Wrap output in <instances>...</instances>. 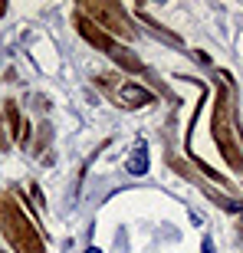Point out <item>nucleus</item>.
Wrapping results in <instances>:
<instances>
[{
  "instance_id": "obj_11",
  "label": "nucleus",
  "mask_w": 243,
  "mask_h": 253,
  "mask_svg": "<svg viewBox=\"0 0 243 253\" xmlns=\"http://www.w3.org/2000/svg\"><path fill=\"white\" fill-rule=\"evenodd\" d=\"M49 141H53V128H49L46 122L37 125V145H33V155H43V148H46Z\"/></svg>"
},
{
  "instance_id": "obj_13",
  "label": "nucleus",
  "mask_w": 243,
  "mask_h": 253,
  "mask_svg": "<svg viewBox=\"0 0 243 253\" xmlns=\"http://www.w3.org/2000/svg\"><path fill=\"white\" fill-rule=\"evenodd\" d=\"M20 148H23V151H27V148H33V125H30V122H23V128H20Z\"/></svg>"
},
{
  "instance_id": "obj_16",
  "label": "nucleus",
  "mask_w": 243,
  "mask_h": 253,
  "mask_svg": "<svg viewBox=\"0 0 243 253\" xmlns=\"http://www.w3.org/2000/svg\"><path fill=\"white\" fill-rule=\"evenodd\" d=\"M85 253H102V250H99V247H89V250H85Z\"/></svg>"
},
{
  "instance_id": "obj_14",
  "label": "nucleus",
  "mask_w": 243,
  "mask_h": 253,
  "mask_svg": "<svg viewBox=\"0 0 243 253\" xmlns=\"http://www.w3.org/2000/svg\"><path fill=\"white\" fill-rule=\"evenodd\" d=\"M30 194H33V207H37V214H40V211H46V197H43L40 184H33V181H30Z\"/></svg>"
},
{
  "instance_id": "obj_5",
  "label": "nucleus",
  "mask_w": 243,
  "mask_h": 253,
  "mask_svg": "<svg viewBox=\"0 0 243 253\" xmlns=\"http://www.w3.org/2000/svg\"><path fill=\"white\" fill-rule=\"evenodd\" d=\"M115 99H119L125 109H141V105H155L158 99H155V92L151 89H145V85H138V83H122L119 89H115Z\"/></svg>"
},
{
  "instance_id": "obj_3",
  "label": "nucleus",
  "mask_w": 243,
  "mask_h": 253,
  "mask_svg": "<svg viewBox=\"0 0 243 253\" xmlns=\"http://www.w3.org/2000/svg\"><path fill=\"white\" fill-rule=\"evenodd\" d=\"M76 10L82 17H89L95 27H102L112 40H135L138 37L135 23L128 20V10L122 7V3H112V0H82Z\"/></svg>"
},
{
  "instance_id": "obj_7",
  "label": "nucleus",
  "mask_w": 243,
  "mask_h": 253,
  "mask_svg": "<svg viewBox=\"0 0 243 253\" xmlns=\"http://www.w3.org/2000/svg\"><path fill=\"white\" fill-rule=\"evenodd\" d=\"M151 161H148V151H145V141H138V148L128 155V161H125V171H128L131 178H141V174H148Z\"/></svg>"
},
{
  "instance_id": "obj_17",
  "label": "nucleus",
  "mask_w": 243,
  "mask_h": 253,
  "mask_svg": "<svg viewBox=\"0 0 243 253\" xmlns=\"http://www.w3.org/2000/svg\"><path fill=\"white\" fill-rule=\"evenodd\" d=\"M3 13H7V3H0V17H3Z\"/></svg>"
},
{
  "instance_id": "obj_12",
  "label": "nucleus",
  "mask_w": 243,
  "mask_h": 253,
  "mask_svg": "<svg viewBox=\"0 0 243 253\" xmlns=\"http://www.w3.org/2000/svg\"><path fill=\"white\" fill-rule=\"evenodd\" d=\"M164 158H168V168H171V171H178L181 178H187V181L194 178V171L187 168V165H184V161H181V158H174V151H168V155H164Z\"/></svg>"
},
{
  "instance_id": "obj_8",
  "label": "nucleus",
  "mask_w": 243,
  "mask_h": 253,
  "mask_svg": "<svg viewBox=\"0 0 243 253\" xmlns=\"http://www.w3.org/2000/svg\"><path fill=\"white\" fill-rule=\"evenodd\" d=\"M135 17H138L141 23H145V27H148V30H151V33H155L158 40H164V43H171V46H181V37H178V33H168V30L161 27L158 20H151V17H148V10H145V7H138V10H135Z\"/></svg>"
},
{
  "instance_id": "obj_15",
  "label": "nucleus",
  "mask_w": 243,
  "mask_h": 253,
  "mask_svg": "<svg viewBox=\"0 0 243 253\" xmlns=\"http://www.w3.org/2000/svg\"><path fill=\"white\" fill-rule=\"evenodd\" d=\"M201 253H217V247H214V237H204V244H201Z\"/></svg>"
},
{
  "instance_id": "obj_2",
  "label": "nucleus",
  "mask_w": 243,
  "mask_h": 253,
  "mask_svg": "<svg viewBox=\"0 0 243 253\" xmlns=\"http://www.w3.org/2000/svg\"><path fill=\"white\" fill-rule=\"evenodd\" d=\"M0 230L13 253H46V240L37 230V224L30 220L27 207L20 204L17 191L0 194Z\"/></svg>"
},
{
  "instance_id": "obj_6",
  "label": "nucleus",
  "mask_w": 243,
  "mask_h": 253,
  "mask_svg": "<svg viewBox=\"0 0 243 253\" xmlns=\"http://www.w3.org/2000/svg\"><path fill=\"white\" fill-rule=\"evenodd\" d=\"M109 59H112L115 66H122L125 73H148V69H145V63H141V59L135 56L128 46H122V43L112 49V53H109Z\"/></svg>"
},
{
  "instance_id": "obj_1",
  "label": "nucleus",
  "mask_w": 243,
  "mask_h": 253,
  "mask_svg": "<svg viewBox=\"0 0 243 253\" xmlns=\"http://www.w3.org/2000/svg\"><path fill=\"white\" fill-rule=\"evenodd\" d=\"M230 73L227 69H217V99H214V119H210V135L217 141V151L220 158L243 174V151L237 148V131H234V102H230Z\"/></svg>"
},
{
  "instance_id": "obj_4",
  "label": "nucleus",
  "mask_w": 243,
  "mask_h": 253,
  "mask_svg": "<svg viewBox=\"0 0 243 253\" xmlns=\"http://www.w3.org/2000/svg\"><path fill=\"white\" fill-rule=\"evenodd\" d=\"M73 23H76V33H79V37H82L85 43H89V46L102 49L105 56H109V53H112V49L119 46V40H112V37H109V33H105L102 27H95L92 20H89V17H82L79 10L73 13Z\"/></svg>"
},
{
  "instance_id": "obj_10",
  "label": "nucleus",
  "mask_w": 243,
  "mask_h": 253,
  "mask_svg": "<svg viewBox=\"0 0 243 253\" xmlns=\"http://www.w3.org/2000/svg\"><path fill=\"white\" fill-rule=\"evenodd\" d=\"M191 161H194V168L201 171V174H207L210 181H217V184H230V181H227V174H220L217 168H210V165H207V161H201L197 155H191Z\"/></svg>"
},
{
  "instance_id": "obj_9",
  "label": "nucleus",
  "mask_w": 243,
  "mask_h": 253,
  "mask_svg": "<svg viewBox=\"0 0 243 253\" xmlns=\"http://www.w3.org/2000/svg\"><path fill=\"white\" fill-rule=\"evenodd\" d=\"M201 191H204L210 201H214L217 207H224V211H234V214H243V201H234V197H227V194H220V191H214L210 184H201Z\"/></svg>"
}]
</instances>
